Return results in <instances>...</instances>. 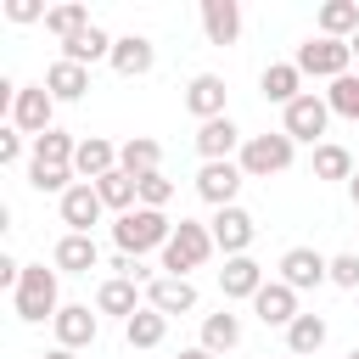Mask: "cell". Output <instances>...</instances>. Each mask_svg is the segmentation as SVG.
<instances>
[{
    "mask_svg": "<svg viewBox=\"0 0 359 359\" xmlns=\"http://www.w3.org/2000/svg\"><path fill=\"white\" fill-rule=\"evenodd\" d=\"M62 269H45V264H22V280L11 292V309L22 325H39V320H56L62 314V286H56Z\"/></svg>",
    "mask_w": 359,
    "mask_h": 359,
    "instance_id": "cell-1",
    "label": "cell"
},
{
    "mask_svg": "<svg viewBox=\"0 0 359 359\" xmlns=\"http://www.w3.org/2000/svg\"><path fill=\"white\" fill-rule=\"evenodd\" d=\"M168 236H174V219H168L163 208H135V213H123V219L112 224V241H118V252H129V258L163 252Z\"/></svg>",
    "mask_w": 359,
    "mask_h": 359,
    "instance_id": "cell-2",
    "label": "cell"
},
{
    "mask_svg": "<svg viewBox=\"0 0 359 359\" xmlns=\"http://www.w3.org/2000/svg\"><path fill=\"white\" fill-rule=\"evenodd\" d=\"M213 252H219V247H213V230L196 224V219H180L174 236H168V247H163V269L180 275V280H191V269H202Z\"/></svg>",
    "mask_w": 359,
    "mask_h": 359,
    "instance_id": "cell-3",
    "label": "cell"
},
{
    "mask_svg": "<svg viewBox=\"0 0 359 359\" xmlns=\"http://www.w3.org/2000/svg\"><path fill=\"white\" fill-rule=\"evenodd\" d=\"M292 157H297V140L286 129H275V135H247V146H241L236 163H241L247 180H269V174H286Z\"/></svg>",
    "mask_w": 359,
    "mask_h": 359,
    "instance_id": "cell-4",
    "label": "cell"
},
{
    "mask_svg": "<svg viewBox=\"0 0 359 359\" xmlns=\"http://www.w3.org/2000/svg\"><path fill=\"white\" fill-rule=\"evenodd\" d=\"M292 62H297V73H303V79H342V73L353 67V45H348V39H325V34H320V39H303Z\"/></svg>",
    "mask_w": 359,
    "mask_h": 359,
    "instance_id": "cell-5",
    "label": "cell"
},
{
    "mask_svg": "<svg viewBox=\"0 0 359 359\" xmlns=\"http://www.w3.org/2000/svg\"><path fill=\"white\" fill-rule=\"evenodd\" d=\"M50 118H56V95H50L45 84H22V90H17V101H11V129L39 140L45 129H56Z\"/></svg>",
    "mask_w": 359,
    "mask_h": 359,
    "instance_id": "cell-6",
    "label": "cell"
},
{
    "mask_svg": "<svg viewBox=\"0 0 359 359\" xmlns=\"http://www.w3.org/2000/svg\"><path fill=\"white\" fill-rule=\"evenodd\" d=\"M325 123H331V107H325V95H314V90H303V95L280 112V129H286L292 140H309V146H320Z\"/></svg>",
    "mask_w": 359,
    "mask_h": 359,
    "instance_id": "cell-7",
    "label": "cell"
},
{
    "mask_svg": "<svg viewBox=\"0 0 359 359\" xmlns=\"http://www.w3.org/2000/svg\"><path fill=\"white\" fill-rule=\"evenodd\" d=\"M208 230H213V247H219L224 258H241V252L252 247V236H258V224H252L247 208H213Z\"/></svg>",
    "mask_w": 359,
    "mask_h": 359,
    "instance_id": "cell-8",
    "label": "cell"
},
{
    "mask_svg": "<svg viewBox=\"0 0 359 359\" xmlns=\"http://www.w3.org/2000/svg\"><path fill=\"white\" fill-rule=\"evenodd\" d=\"M280 280H286L292 292H314V286L331 280V258L314 252V247H286V252H280Z\"/></svg>",
    "mask_w": 359,
    "mask_h": 359,
    "instance_id": "cell-9",
    "label": "cell"
},
{
    "mask_svg": "<svg viewBox=\"0 0 359 359\" xmlns=\"http://www.w3.org/2000/svg\"><path fill=\"white\" fill-rule=\"evenodd\" d=\"M101 213H107V202H101V191H95L90 180H79V185L62 196V224H67V236H90V230L101 224Z\"/></svg>",
    "mask_w": 359,
    "mask_h": 359,
    "instance_id": "cell-10",
    "label": "cell"
},
{
    "mask_svg": "<svg viewBox=\"0 0 359 359\" xmlns=\"http://www.w3.org/2000/svg\"><path fill=\"white\" fill-rule=\"evenodd\" d=\"M241 146H247V140H241V129H236L230 112L196 129V151H202V163H230V157H241Z\"/></svg>",
    "mask_w": 359,
    "mask_h": 359,
    "instance_id": "cell-11",
    "label": "cell"
},
{
    "mask_svg": "<svg viewBox=\"0 0 359 359\" xmlns=\"http://www.w3.org/2000/svg\"><path fill=\"white\" fill-rule=\"evenodd\" d=\"M241 163H202L196 174V196L213 202V208H236V191H241Z\"/></svg>",
    "mask_w": 359,
    "mask_h": 359,
    "instance_id": "cell-12",
    "label": "cell"
},
{
    "mask_svg": "<svg viewBox=\"0 0 359 359\" xmlns=\"http://www.w3.org/2000/svg\"><path fill=\"white\" fill-rule=\"evenodd\" d=\"M56 325V348H90L95 342V331H101V320H95V309L90 303H62V314L50 320Z\"/></svg>",
    "mask_w": 359,
    "mask_h": 359,
    "instance_id": "cell-13",
    "label": "cell"
},
{
    "mask_svg": "<svg viewBox=\"0 0 359 359\" xmlns=\"http://www.w3.org/2000/svg\"><path fill=\"white\" fill-rule=\"evenodd\" d=\"M224 79L219 73H196L191 84H185V112L196 118V123H213V118H224Z\"/></svg>",
    "mask_w": 359,
    "mask_h": 359,
    "instance_id": "cell-14",
    "label": "cell"
},
{
    "mask_svg": "<svg viewBox=\"0 0 359 359\" xmlns=\"http://www.w3.org/2000/svg\"><path fill=\"white\" fill-rule=\"evenodd\" d=\"M146 309H157V314H196V286L191 280H180V275H157L151 286H146Z\"/></svg>",
    "mask_w": 359,
    "mask_h": 359,
    "instance_id": "cell-15",
    "label": "cell"
},
{
    "mask_svg": "<svg viewBox=\"0 0 359 359\" xmlns=\"http://www.w3.org/2000/svg\"><path fill=\"white\" fill-rule=\"evenodd\" d=\"M219 292L224 297H258L264 292V264L252 258V252H241V258H224V269H219Z\"/></svg>",
    "mask_w": 359,
    "mask_h": 359,
    "instance_id": "cell-16",
    "label": "cell"
},
{
    "mask_svg": "<svg viewBox=\"0 0 359 359\" xmlns=\"http://www.w3.org/2000/svg\"><path fill=\"white\" fill-rule=\"evenodd\" d=\"M252 314H258L264 325H280V331H286L303 309H297V292H292L286 280H264V292L252 297Z\"/></svg>",
    "mask_w": 359,
    "mask_h": 359,
    "instance_id": "cell-17",
    "label": "cell"
},
{
    "mask_svg": "<svg viewBox=\"0 0 359 359\" xmlns=\"http://www.w3.org/2000/svg\"><path fill=\"white\" fill-rule=\"evenodd\" d=\"M202 34H208V45H236L241 39V6L236 0H202Z\"/></svg>",
    "mask_w": 359,
    "mask_h": 359,
    "instance_id": "cell-18",
    "label": "cell"
},
{
    "mask_svg": "<svg viewBox=\"0 0 359 359\" xmlns=\"http://www.w3.org/2000/svg\"><path fill=\"white\" fill-rule=\"evenodd\" d=\"M112 168H118V146H112V140H101V135H84V140H79V151H73V174H84V180L95 185V180H107Z\"/></svg>",
    "mask_w": 359,
    "mask_h": 359,
    "instance_id": "cell-19",
    "label": "cell"
},
{
    "mask_svg": "<svg viewBox=\"0 0 359 359\" xmlns=\"http://www.w3.org/2000/svg\"><path fill=\"white\" fill-rule=\"evenodd\" d=\"M151 62H157V50H151L146 34H123L112 45V73L118 79H140V73H151Z\"/></svg>",
    "mask_w": 359,
    "mask_h": 359,
    "instance_id": "cell-20",
    "label": "cell"
},
{
    "mask_svg": "<svg viewBox=\"0 0 359 359\" xmlns=\"http://www.w3.org/2000/svg\"><path fill=\"white\" fill-rule=\"evenodd\" d=\"M258 90H264V101H275L280 112L303 95V73H297V62H269L264 67V79H258Z\"/></svg>",
    "mask_w": 359,
    "mask_h": 359,
    "instance_id": "cell-21",
    "label": "cell"
},
{
    "mask_svg": "<svg viewBox=\"0 0 359 359\" xmlns=\"http://www.w3.org/2000/svg\"><path fill=\"white\" fill-rule=\"evenodd\" d=\"M50 264H56L62 275H90V269L101 264V247H95V236H62L56 252H50Z\"/></svg>",
    "mask_w": 359,
    "mask_h": 359,
    "instance_id": "cell-22",
    "label": "cell"
},
{
    "mask_svg": "<svg viewBox=\"0 0 359 359\" xmlns=\"http://www.w3.org/2000/svg\"><path fill=\"white\" fill-rule=\"evenodd\" d=\"M45 90H50L56 101H84V90H90V67H79V62L56 56V62L45 67Z\"/></svg>",
    "mask_w": 359,
    "mask_h": 359,
    "instance_id": "cell-23",
    "label": "cell"
},
{
    "mask_svg": "<svg viewBox=\"0 0 359 359\" xmlns=\"http://www.w3.org/2000/svg\"><path fill=\"white\" fill-rule=\"evenodd\" d=\"M112 45H118V39H112L107 28H95V22H90L84 34H73V39L62 45V56H67V62H79V67H90V62H112Z\"/></svg>",
    "mask_w": 359,
    "mask_h": 359,
    "instance_id": "cell-24",
    "label": "cell"
},
{
    "mask_svg": "<svg viewBox=\"0 0 359 359\" xmlns=\"http://www.w3.org/2000/svg\"><path fill=\"white\" fill-rule=\"evenodd\" d=\"M157 163H163V146H157L151 135H129V140L118 146V168H123V174H135V180L157 174Z\"/></svg>",
    "mask_w": 359,
    "mask_h": 359,
    "instance_id": "cell-25",
    "label": "cell"
},
{
    "mask_svg": "<svg viewBox=\"0 0 359 359\" xmlns=\"http://www.w3.org/2000/svg\"><path fill=\"white\" fill-rule=\"evenodd\" d=\"M146 303H140V292H135V280H101V292H95V314H118V320H135Z\"/></svg>",
    "mask_w": 359,
    "mask_h": 359,
    "instance_id": "cell-26",
    "label": "cell"
},
{
    "mask_svg": "<svg viewBox=\"0 0 359 359\" xmlns=\"http://www.w3.org/2000/svg\"><path fill=\"white\" fill-rule=\"evenodd\" d=\"M325 331H331V325H325L320 314H297V320L286 325V353H292V359H314V353L325 348Z\"/></svg>",
    "mask_w": 359,
    "mask_h": 359,
    "instance_id": "cell-27",
    "label": "cell"
},
{
    "mask_svg": "<svg viewBox=\"0 0 359 359\" xmlns=\"http://www.w3.org/2000/svg\"><path fill=\"white\" fill-rule=\"evenodd\" d=\"M73 151H79V140H73V135L45 129V135L34 140V151H28V163H39V168H73Z\"/></svg>",
    "mask_w": 359,
    "mask_h": 359,
    "instance_id": "cell-28",
    "label": "cell"
},
{
    "mask_svg": "<svg viewBox=\"0 0 359 359\" xmlns=\"http://www.w3.org/2000/svg\"><path fill=\"white\" fill-rule=\"evenodd\" d=\"M241 342V314L219 309V314H202V348L208 353H230Z\"/></svg>",
    "mask_w": 359,
    "mask_h": 359,
    "instance_id": "cell-29",
    "label": "cell"
},
{
    "mask_svg": "<svg viewBox=\"0 0 359 359\" xmlns=\"http://www.w3.org/2000/svg\"><path fill=\"white\" fill-rule=\"evenodd\" d=\"M320 34L325 39H353L359 34V0H325L320 6Z\"/></svg>",
    "mask_w": 359,
    "mask_h": 359,
    "instance_id": "cell-30",
    "label": "cell"
},
{
    "mask_svg": "<svg viewBox=\"0 0 359 359\" xmlns=\"http://www.w3.org/2000/svg\"><path fill=\"white\" fill-rule=\"evenodd\" d=\"M168 337V314H157V309H140L135 320H123V342L129 348H157Z\"/></svg>",
    "mask_w": 359,
    "mask_h": 359,
    "instance_id": "cell-31",
    "label": "cell"
},
{
    "mask_svg": "<svg viewBox=\"0 0 359 359\" xmlns=\"http://www.w3.org/2000/svg\"><path fill=\"white\" fill-rule=\"evenodd\" d=\"M359 168H353V157H348V146H337V140H320L314 146V180H353Z\"/></svg>",
    "mask_w": 359,
    "mask_h": 359,
    "instance_id": "cell-32",
    "label": "cell"
},
{
    "mask_svg": "<svg viewBox=\"0 0 359 359\" xmlns=\"http://www.w3.org/2000/svg\"><path fill=\"white\" fill-rule=\"evenodd\" d=\"M325 107H331L337 118H353V123H359V73H342V79H331V90H325Z\"/></svg>",
    "mask_w": 359,
    "mask_h": 359,
    "instance_id": "cell-33",
    "label": "cell"
},
{
    "mask_svg": "<svg viewBox=\"0 0 359 359\" xmlns=\"http://www.w3.org/2000/svg\"><path fill=\"white\" fill-rule=\"evenodd\" d=\"M45 28H50V34H56V39L67 45L73 34H84V28H90V11H84V6H50Z\"/></svg>",
    "mask_w": 359,
    "mask_h": 359,
    "instance_id": "cell-34",
    "label": "cell"
},
{
    "mask_svg": "<svg viewBox=\"0 0 359 359\" xmlns=\"http://www.w3.org/2000/svg\"><path fill=\"white\" fill-rule=\"evenodd\" d=\"M28 185H34V191L67 196V191H73V168H39V163H28Z\"/></svg>",
    "mask_w": 359,
    "mask_h": 359,
    "instance_id": "cell-35",
    "label": "cell"
},
{
    "mask_svg": "<svg viewBox=\"0 0 359 359\" xmlns=\"http://www.w3.org/2000/svg\"><path fill=\"white\" fill-rule=\"evenodd\" d=\"M168 202H174V180H168L163 168L146 174V180H140V208H168Z\"/></svg>",
    "mask_w": 359,
    "mask_h": 359,
    "instance_id": "cell-36",
    "label": "cell"
},
{
    "mask_svg": "<svg viewBox=\"0 0 359 359\" xmlns=\"http://www.w3.org/2000/svg\"><path fill=\"white\" fill-rule=\"evenodd\" d=\"M331 286H342V292L359 286V252H337L331 258Z\"/></svg>",
    "mask_w": 359,
    "mask_h": 359,
    "instance_id": "cell-37",
    "label": "cell"
},
{
    "mask_svg": "<svg viewBox=\"0 0 359 359\" xmlns=\"http://www.w3.org/2000/svg\"><path fill=\"white\" fill-rule=\"evenodd\" d=\"M6 17H11V22H39V17H50V11H45L39 0H6Z\"/></svg>",
    "mask_w": 359,
    "mask_h": 359,
    "instance_id": "cell-38",
    "label": "cell"
},
{
    "mask_svg": "<svg viewBox=\"0 0 359 359\" xmlns=\"http://www.w3.org/2000/svg\"><path fill=\"white\" fill-rule=\"evenodd\" d=\"M17 163H22V135L0 129V168H17Z\"/></svg>",
    "mask_w": 359,
    "mask_h": 359,
    "instance_id": "cell-39",
    "label": "cell"
},
{
    "mask_svg": "<svg viewBox=\"0 0 359 359\" xmlns=\"http://www.w3.org/2000/svg\"><path fill=\"white\" fill-rule=\"evenodd\" d=\"M180 359H213V353H208V348L196 342V348H180Z\"/></svg>",
    "mask_w": 359,
    "mask_h": 359,
    "instance_id": "cell-40",
    "label": "cell"
},
{
    "mask_svg": "<svg viewBox=\"0 0 359 359\" xmlns=\"http://www.w3.org/2000/svg\"><path fill=\"white\" fill-rule=\"evenodd\" d=\"M39 359H79L73 348H50V353H39Z\"/></svg>",
    "mask_w": 359,
    "mask_h": 359,
    "instance_id": "cell-41",
    "label": "cell"
},
{
    "mask_svg": "<svg viewBox=\"0 0 359 359\" xmlns=\"http://www.w3.org/2000/svg\"><path fill=\"white\" fill-rule=\"evenodd\" d=\"M348 196H353V208H359V174H353V180H348Z\"/></svg>",
    "mask_w": 359,
    "mask_h": 359,
    "instance_id": "cell-42",
    "label": "cell"
},
{
    "mask_svg": "<svg viewBox=\"0 0 359 359\" xmlns=\"http://www.w3.org/2000/svg\"><path fill=\"white\" fill-rule=\"evenodd\" d=\"M348 45H353V56H359V34H353V39H348Z\"/></svg>",
    "mask_w": 359,
    "mask_h": 359,
    "instance_id": "cell-43",
    "label": "cell"
},
{
    "mask_svg": "<svg viewBox=\"0 0 359 359\" xmlns=\"http://www.w3.org/2000/svg\"><path fill=\"white\" fill-rule=\"evenodd\" d=\"M348 359H359V348H348Z\"/></svg>",
    "mask_w": 359,
    "mask_h": 359,
    "instance_id": "cell-44",
    "label": "cell"
},
{
    "mask_svg": "<svg viewBox=\"0 0 359 359\" xmlns=\"http://www.w3.org/2000/svg\"><path fill=\"white\" fill-rule=\"evenodd\" d=\"M286 359H292V353H286Z\"/></svg>",
    "mask_w": 359,
    "mask_h": 359,
    "instance_id": "cell-45",
    "label": "cell"
}]
</instances>
